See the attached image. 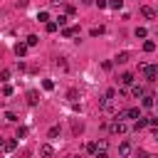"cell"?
<instances>
[{
	"instance_id": "6da1fadb",
	"label": "cell",
	"mask_w": 158,
	"mask_h": 158,
	"mask_svg": "<svg viewBox=\"0 0 158 158\" xmlns=\"http://www.w3.org/2000/svg\"><path fill=\"white\" fill-rule=\"evenodd\" d=\"M138 69H141V74H143L148 81H158V67H156V64H141Z\"/></svg>"
},
{
	"instance_id": "7a4b0ae2",
	"label": "cell",
	"mask_w": 158,
	"mask_h": 158,
	"mask_svg": "<svg viewBox=\"0 0 158 158\" xmlns=\"http://www.w3.org/2000/svg\"><path fill=\"white\" fill-rule=\"evenodd\" d=\"M109 131H111V133H126V123L116 118V121H111V123H109Z\"/></svg>"
},
{
	"instance_id": "3957f363",
	"label": "cell",
	"mask_w": 158,
	"mask_h": 158,
	"mask_svg": "<svg viewBox=\"0 0 158 158\" xmlns=\"http://www.w3.org/2000/svg\"><path fill=\"white\" fill-rule=\"evenodd\" d=\"M131 153H133V146H131L128 141H123V143L118 146V156H121V158H128Z\"/></svg>"
},
{
	"instance_id": "277c9868",
	"label": "cell",
	"mask_w": 158,
	"mask_h": 158,
	"mask_svg": "<svg viewBox=\"0 0 158 158\" xmlns=\"http://www.w3.org/2000/svg\"><path fill=\"white\" fill-rule=\"evenodd\" d=\"M25 96H27V104H30V106H37V104H40V94H37L35 89H30Z\"/></svg>"
},
{
	"instance_id": "5b68a950",
	"label": "cell",
	"mask_w": 158,
	"mask_h": 158,
	"mask_svg": "<svg viewBox=\"0 0 158 158\" xmlns=\"http://www.w3.org/2000/svg\"><path fill=\"white\" fill-rule=\"evenodd\" d=\"M27 49H30V44H27V42H17V44H15V54H17V57H25V54H27Z\"/></svg>"
},
{
	"instance_id": "8992f818",
	"label": "cell",
	"mask_w": 158,
	"mask_h": 158,
	"mask_svg": "<svg viewBox=\"0 0 158 158\" xmlns=\"http://www.w3.org/2000/svg\"><path fill=\"white\" fill-rule=\"evenodd\" d=\"M40 156H42V158H52V156H54V148H52L49 143H44V146H40Z\"/></svg>"
},
{
	"instance_id": "52a82bcc",
	"label": "cell",
	"mask_w": 158,
	"mask_h": 158,
	"mask_svg": "<svg viewBox=\"0 0 158 158\" xmlns=\"http://www.w3.org/2000/svg\"><path fill=\"white\" fill-rule=\"evenodd\" d=\"M74 35H79V27H77V25H74V27H69V25L62 27V37H74Z\"/></svg>"
},
{
	"instance_id": "ba28073f",
	"label": "cell",
	"mask_w": 158,
	"mask_h": 158,
	"mask_svg": "<svg viewBox=\"0 0 158 158\" xmlns=\"http://www.w3.org/2000/svg\"><path fill=\"white\" fill-rule=\"evenodd\" d=\"M141 106H143V109H151V106H156V96H151V94H143V101H141Z\"/></svg>"
},
{
	"instance_id": "9c48e42d",
	"label": "cell",
	"mask_w": 158,
	"mask_h": 158,
	"mask_svg": "<svg viewBox=\"0 0 158 158\" xmlns=\"http://www.w3.org/2000/svg\"><path fill=\"white\" fill-rule=\"evenodd\" d=\"M128 59H131V52H118V54H116V59H114V62H116V64H126V62H128Z\"/></svg>"
},
{
	"instance_id": "30bf717a",
	"label": "cell",
	"mask_w": 158,
	"mask_h": 158,
	"mask_svg": "<svg viewBox=\"0 0 158 158\" xmlns=\"http://www.w3.org/2000/svg\"><path fill=\"white\" fill-rule=\"evenodd\" d=\"M118 81H121L123 86H128V84H133V74H131V72H123V74L118 77Z\"/></svg>"
},
{
	"instance_id": "8fae6325",
	"label": "cell",
	"mask_w": 158,
	"mask_h": 158,
	"mask_svg": "<svg viewBox=\"0 0 158 158\" xmlns=\"http://www.w3.org/2000/svg\"><path fill=\"white\" fill-rule=\"evenodd\" d=\"M141 15H143V17H148V20H153V17H156V10H153V7H148V5H143V7H141Z\"/></svg>"
},
{
	"instance_id": "7c38bea8",
	"label": "cell",
	"mask_w": 158,
	"mask_h": 158,
	"mask_svg": "<svg viewBox=\"0 0 158 158\" xmlns=\"http://www.w3.org/2000/svg\"><path fill=\"white\" fill-rule=\"evenodd\" d=\"M44 30H47L49 35H54V32L59 30V25H57V20H49V22H44Z\"/></svg>"
},
{
	"instance_id": "4fadbf2b",
	"label": "cell",
	"mask_w": 158,
	"mask_h": 158,
	"mask_svg": "<svg viewBox=\"0 0 158 158\" xmlns=\"http://www.w3.org/2000/svg\"><path fill=\"white\" fill-rule=\"evenodd\" d=\"M15 148H17V138H10L2 143V151H15Z\"/></svg>"
},
{
	"instance_id": "5bb4252c",
	"label": "cell",
	"mask_w": 158,
	"mask_h": 158,
	"mask_svg": "<svg viewBox=\"0 0 158 158\" xmlns=\"http://www.w3.org/2000/svg\"><path fill=\"white\" fill-rule=\"evenodd\" d=\"M146 126H148V118H143V116H141V118H136V123H133V128H136V131H141V128H146Z\"/></svg>"
},
{
	"instance_id": "9a60e30c",
	"label": "cell",
	"mask_w": 158,
	"mask_h": 158,
	"mask_svg": "<svg viewBox=\"0 0 158 158\" xmlns=\"http://www.w3.org/2000/svg\"><path fill=\"white\" fill-rule=\"evenodd\" d=\"M133 35H136L138 40H146V37H148V30H146V27H136V32H133Z\"/></svg>"
},
{
	"instance_id": "2e32d148",
	"label": "cell",
	"mask_w": 158,
	"mask_h": 158,
	"mask_svg": "<svg viewBox=\"0 0 158 158\" xmlns=\"http://www.w3.org/2000/svg\"><path fill=\"white\" fill-rule=\"evenodd\" d=\"M153 49H156V42L153 40H146L143 42V52H153Z\"/></svg>"
},
{
	"instance_id": "e0dca14e",
	"label": "cell",
	"mask_w": 158,
	"mask_h": 158,
	"mask_svg": "<svg viewBox=\"0 0 158 158\" xmlns=\"http://www.w3.org/2000/svg\"><path fill=\"white\" fill-rule=\"evenodd\" d=\"M109 7L111 10H121L123 7V0H109Z\"/></svg>"
},
{
	"instance_id": "ac0fdd59",
	"label": "cell",
	"mask_w": 158,
	"mask_h": 158,
	"mask_svg": "<svg viewBox=\"0 0 158 158\" xmlns=\"http://www.w3.org/2000/svg\"><path fill=\"white\" fill-rule=\"evenodd\" d=\"M37 20H40V22H49V12H47V10L37 12Z\"/></svg>"
},
{
	"instance_id": "d6986e66",
	"label": "cell",
	"mask_w": 158,
	"mask_h": 158,
	"mask_svg": "<svg viewBox=\"0 0 158 158\" xmlns=\"http://www.w3.org/2000/svg\"><path fill=\"white\" fill-rule=\"evenodd\" d=\"M67 99H69V101H77V99H79V91H77V89H69V91H67Z\"/></svg>"
},
{
	"instance_id": "ffe728a7",
	"label": "cell",
	"mask_w": 158,
	"mask_h": 158,
	"mask_svg": "<svg viewBox=\"0 0 158 158\" xmlns=\"http://www.w3.org/2000/svg\"><path fill=\"white\" fill-rule=\"evenodd\" d=\"M27 136V126H17V133H15V138H25Z\"/></svg>"
},
{
	"instance_id": "44dd1931",
	"label": "cell",
	"mask_w": 158,
	"mask_h": 158,
	"mask_svg": "<svg viewBox=\"0 0 158 158\" xmlns=\"http://www.w3.org/2000/svg\"><path fill=\"white\" fill-rule=\"evenodd\" d=\"M10 79V69H0V84H5Z\"/></svg>"
},
{
	"instance_id": "7402d4cb",
	"label": "cell",
	"mask_w": 158,
	"mask_h": 158,
	"mask_svg": "<svg viewBox=\"0 0 158 158\" xmlns=\"http://www.w3.org/2000/svg\"><path fill=\"white\" fill-rule=\"evenodd\" d=\"M101 32H104V27H101V25H99V27H91V30H89V35H91V37H99Z\"/></svg>"
},
{
	"instance_id": "603a6c76",
	"label": "cell",
	"mask_w": 158,
	"mask_h": 158,
	"mask_svg": "<svg viewBox=\"0 0 158 158\" xmlns=\"http://www.w3.org/2000/svg\"><path fill=\"white\" fill-rule=\"evenodd\" d=\"M25 42H27V44H30V47H35V44H37V42H40V37H37V35H30V37H27V40H25Z\"/></svg>"
},
{
	"instance_id": "cb8c5ba5",
	"label": "cell",
	"mask_w": 158,
	"mask_h": 158,
	"mask_svg": "<svg viewBox=\"0 0 158 158\" xmlns=\"http://www.w3.org/2000/svg\"><path fill=\"white\" fill-rule=\"evenodd\" d=\"M47 136H49V138H57V136H59V126H52V128L47 131Z\"/></svg>"
},
{
	"instance_id": "d4e9b609",
	"label": "cell",
	"mask_w": 158,
	"mask_h": 158,
	"mask_svg": "<svg viewBox=\"0 0 158 158\" xmlns=\"http://www.w3.org/2000/svg\"><path fill=\"white\" fill-rule=\"evenodd\" d=\"M96 151H99V146H96L94 141H91V143H86V153H94V156H96Z\"/></svg>"
},
{
	"instance_id": "484cf974",
	"label": "cell",
	"mask_w": 158,
	"mask_h": 158,
	"mask_svg": "<svg viewBox=\"0 0 158 158\" xmlns=\"http://www.w3.org/2000/svg\"><path fill=\"white\" fill-rule=\"evenodd\" d=\"M67 20H69L67 15H59V17H57V25H59V27H67Z\"/></svg>"
},
{
	"instance_id": "4316f807",
	"label": "cell",
	"mask_w": 158,
	"mask_h": 158,
	"mask_svg": "<svg viewBox=\"0 0 158 158\" xmlns=\"http://www.w3.org/2000/svg\"><path fill=\"white\" fill-rule=\"evenodd\" d=\"M42 86H44L47 91H52V89H54V81H52V79H44V81H42Z\"/></svg>"
},
{
	"instance_id": "83f0119b",
	"label": "cell",
	"mask_w": 158,
	"mask_h": 158,
	"mask_svg": "<svg viewBox=\"0 0 158 158\" xmlns=\"http://www.w3.org/2000/svg\"><path fill=\"white\" fill-rule=\"evenodd\" d=\"M94 5H96L99 10H104V7H109V0H94Z\"/></svg>"
},
{
	"instance_id": "f1b7e54d",
	"label": "cell",
	"mask_w": 158,
	"mask_h": 158,
	"mask_svg": "<svg viewBox=\"0 0 158 158\" xmlns=\"http://www.w3.org/2000/svg\"><path fill=\"white\" fill-rule=\"evenodd\" d=\"M12 91H15V89H12L10 84H5V86H2V94H5V96H12Z\"/></svg>"
},
{
	"instance_id": "f546056e",
	"label": "cell",
	"mask_w": 158,
	"mask_h": 158,
	"mask_svg": "<svg viewBox=\"0 0 158 158\" xmlns=\"http://www.w3.org/2000/svg\"><path fill=\"white\" fill-rule=\"evenodd\" d=\"M131 94H133V96H143V86H133Z\"/></svg>"
},
{
	"instance_id": "4dcf8cb0",
	"label": "cell",
	"mask_w": 158,
	"mask_h": 158,
	"mask_svg": "<svg viewBox=\"0 0 158 158\" xmlns=\"http://www.w3.org/2000/svg\"><path fill=\"white\" fill-rule=\"evenodd\" d=\"M5 121H10V123H15V121H17V116H15L12 111H7V114H5Z\"/></svg>"
},
{
	"instance_id": "1f68e13d",
	"label": "cell",
	"mask_w": 158,
	"mask_h": 158,
	"mask_svg": "<svg viewBox=\"0 0 158 158\" xmlns=\"http://www.w3.org/2000/svg\"><path fill=\"white\" fill-rule=\"evenodd\" d=\"M57 67H62V69H67V62H64V57H57V62H54Z\"/></svg>"
},
{
	"instance_id": "d6a6232c",
	"label": "cell",
	"mask_w": 158,
	"mask_h": 158,
	"mask_svg": "<svg viewBox=\"0 0 158 158\" xmlns=\"http://www.w3.org/2000/svg\"><path fill=\"white\" fill-rule=\"evenodd\" d=\"M136 158H148V153L146 151H136Z\"/></svg>"
},
{
	"instance_id": "836d02e7",
	"label": "cell",
	"mask_w": 158,
	"mask_h": 158,
	"mask_svg": "<svg viewBox=\"0 0 158 158\" xmlns=\"http://www.w3.org/2000/svg\"><path fill=\"white\" fill-rule=\"evenodd\" d=\"M96 158H109V156H106V151H96Z\"/></svg>"
},
{
	"instance_id": "e575fe53",
	"label": "cell",
	"mask_w": 158,
	"mask_h": 158,
	"mask_svg": "<svg viewBox=\"0 0 158 158\" xmlns=\"http://www.w3.org/2000/svg\"><path fill=\"white\" fill-rule=\"evenodd\" d=\"M20 158H30V151H27V148H25V151H22V153H20Z\"/></svg>"
},
{
	"instance_id": "d590c367",
	"label": "cell",
	"mask_w": 158,
	"mask_h": 158,
	"mask_svg": "<svg viewBox=\"0 0 158 158\" xmlns=\"http://www.w3.org/2000/svg\"><path fill=\"white\" fill-rule=\"evenodd\" d=\"M153 136H156V138H158V128H153Z\"/></svg>"
},
{
	"instance_id": "8d00e7d4",
	"label": "cell",
	"mask_w": 158,
	"mask_h": 158,
	"mask_svg": "<svg viewBox=\"0 0 158 158\" xmlns=\"http://www.w3.org/2000/svg\"><path fill=\"white\" fill-rule=\"evenodd\" d=\"M2 143H5V141H2V138H0V148H2Z\"/></svg>"
},
{
	"instance_id": "74e56055",
	"label": "cell",
	"mask_w": 158,
	"mask_h": 158,
	"mask_svg": "<svg viewBox=\"0 0 158 158\" xmlns=\"http://www.w3.org/2000/svg\"><path fill=\"white\" fill-rule=\"evenodd\" d=\"M156 111H158V99H156Z\"/></svg>"
},
{
	"instance_id": "f35d334b",
	"label": "cell",
	"mask_w": 158,
	"mask_h": 158,
	"mask_svg": "<svg viewBox=\"0 0 158 158\" xmlns=\"http://www.w3.org/2000/svg\"><path fill=\"white\" fill-rule=\"evenodd\" d=\"M156 17H158V10H156Z\"/></svg>"
}]
</instances>
